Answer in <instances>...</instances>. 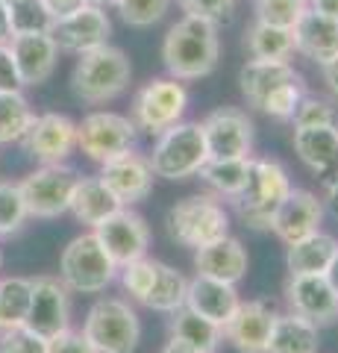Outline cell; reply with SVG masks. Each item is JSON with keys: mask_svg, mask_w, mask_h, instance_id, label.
Here are the masks:
<instances>
[{"mask_svg": "<svg viewBox=\"0 0 338 353\" xmlns=\"http://www.w3.org/2000/svg\"><path fill=\"white\" fill-rule=\"evenodd\" d=\"M92 233L97 236V241L103 245V250L112 256V262L118 265V268H124V265L147 256L150 227L133 206L118 209L112 218H106L101 227L92 230Z\"/></svg>", "mask_w": 338, "mask_h": 353, "instance_id": "obj_14", "label": "cell"}, {"mask_svg": "<svg viewBox=\"0 0 338 353\" xmlns=\"http://www.w3.org/2000/svg\"><path fill=\"white\" fill-rule=\"evenodd\" d=\"M80 333L97 353H136L141 341L138 312L121 297H101L85 312Z\"/></svg>", "mask_w": 338, "mask_h": 353, "instance_id": "obj_7", "label": "cell"}, {"mask_svg": "<svg viewBox=\"0 0 338 353\" xmlns=\"http://www.w3.org/2000/svg\"><path fill=\"white\" fill-rule=\"evenodd\" d=\"M324 83H326V88H330V94L338 101V57L330 62V65H324Z\"/></svg>", "mask_w": 338, "mask_h": 353, "instance_id": "obj_49", "label": "cell"}, {"mask_svg": "<svg viewBox=\"0 0 338 353\" xmlns=\"http://www.w3.org/2000/svg\"><path fill=\"white\" fill-rule=\"evenodd\" d=\"M324 203L332 209V215H338V171L332 174V180L326 183V201Z\"/></svg>", "mask_w": 338, "mask_h": 353, "instance_id": "obj_50", "label": "cell"}, {"mask_svg": "<svg viewBox=\"0 0 338 353\" xmlns=\"http://www.w3.org/2000/svg\"><path fill=\"white\" fill-rule=\"evenodd\" d=\"M291 189L294 185H291L288 168L279 159L253 157L247 185L233 201V206L238 218L244 221V227L256 230V233H265V230H271V221H274L279 203L286 201Z\"/></svg>", "mask_w": 338, "mask_h": 353, "instance_id": "obj_3", "label": "cell"}, {"mask_svg": "<svg viewBox=\"0 0 338 353\" xmlns=\"http://www.w3.org/2000/svg\"><path fill=\"white\" fill-rule=\"evenodd\" d=\"M39 3L47 9V15L53 21H59V18H68L74 12H80V9L85 6V0H39Z\"/></svg>", "mask_w": 338, "mask_h": 353, "instance_id": "obj_46", "label": "cell"}, {"mask_svg": "<svg viewBox=\"0 0 338 353\" xmlns=\"http://www.w3.org/2000/svg\"><path fill=\"white\" fill-rule=\"evenodd\" d=\"M177 6L182 9L185 15H194V18L212 21V24H221V21H226L233 15L235 0H177Z\"/></svg>", "mask_w": 338, "mask_h": 353, "instance_id": "obj_43", "label": "cell"}, {"mask_svg": "<svg viewBox=\"0 0 338 353\" xmlns=\"http://www.w3.org/2000/svg\"><path fill=\"white\" fill-rule=\"evenodd\" d=\"M335 253H338V239L318 230V233L286 248V268L288 274H324Z\"/></svg>", "mask_w": 338, "mask_h": 353, "instance_id": "obj_29", "label": "cell"}, {"mask_svg": "<svg viewBox=\"0 0 338 353\" xmlns=\"http://www.w3.org/2000/svg\"><path fill=\"white\" fill-rule=\"evenodd\" d=\"M97 176L121 201V206H136L141 201H147V194L154 192V180H156L154 168H150V159L136 150H127L121 157L103 162Z\"/></svg>", "mask_w": 338, "mask_h": 353, "instance_id": "obj_17", "label": "cell"}, {"mask_svg": "<svg viewBox=\"0 0 338 353\" xmlns=\"http://www.w3.org/2000/svg\"><path fill=\"white\" fill-rule=\"evenodd\" d=\"M218 59H221V36H218V24L212 21L182 15L165 32L162 62L173 80L189 83L209 77L218 68Z\"/></svg>", "mask_w": 338, "mask_h": 353, "instance_id": "obj_1", "label": "cell"}, {"mask_svg": "<svg viewBox=\"0 0 338 353\" xmlns=\"http://www.w3.org/2000/svg\"><path fill=\"white\" fill-rule=\"evenodd\" d=\"M109 36H112V21L106 15V6H92V3H85L80 12L68 18L53 21L50 27V39L56 41V48L77 53V57L109 44Z\"/></svg>", "mask_w": 338, "mask_h": 353, "instance_id": "obj_15", "label": "cell"}, {"mask_svg": "<svg viewBox=\"0 0 338 353\" xmlns=\"http://www.w3.org/2000/svg\"><path fill=\"white\" fill-rule=\"evenodd\" d=\"M85 3H92V6H109V0H85Z\"/></svg>", "mask_w": 338, "mask_h": 353, "instance_id": "obj_53", "label": "cell"}, {"mask_svg": "<svg viewBox=\"0 0 338 353\" xmlns=\"http://www.w3.org/2000/svg\"><path fill=\"white\" fill-rule=\"evenodd\" d=\"M77 171H71L68 165H41V168L30 171L18 183L27 203V215L41 221L65 215L71 209V194L77 189Z\"/></svg>", "mask_w": 338, "mask_h": 353, "instance_id": "obj_9", "label": "cell"}, {"mask_svg": "<svg viewBox=\"0 0 338 353\" xmlns=\"http://www.w3.org/2000/svg\"><path fill=\"white\" fill-rule=\"evenodd\" d=\"M274 309L268 301H242L233 318L221 327L224 341L238 350V353H265L268 347V336L274 327Z\"/></svg>", "mask_w": 338, "mask_h": 353, "instance_id": "obj_19", "label": "cell"}, {"mask_svg": "<svg viewBox=\"0 0 338 353\" xmlns=\"http://www.w3.org/2000/svg\"><path fill=\"white\" fill-rule=\"evenodd\" d=\"M0 353H47V341L27 327L0 330Z\"/></svg>", "mask_w": 338, "mask_h": 353, "instance_id": "obj_42", "label": "cell"}, {"mask_svg": "<svg viewBox=\"0 0 338 353\" xmlns=\"http://www.w3.org/2000/svg\"><path fill=\"white\" fill-rule=\"evenodd\" d=\"M118 277H121V285L124 292L133 297L136 303H145L150 289H154V277H156V259H147L141 256L136 262L124 265V268H118Z\"/></svg>", "mask_w": 338, "mask_h": 353, "instance_id": "obj_39", "label": "cell"}, {"mask_svg": "<svg viewBox=\"0 0 338 353\" xmlns=\"http://www.w3.org/2000/svg\"><path fill=\"white\" fill-rule=\"evenodd\" d=\"M147 159L150 168H154V176H162V180L177 183L198 176V171L209 159L200 121H180V124L168 127L165 132H159Z\"/></svg>", "mask_w": 338, "mask_h": 353, "instance_id": "obj_5", "label": "cell"}, {"mask_svg": "<svg viewBox=\"0 0 338 353\" xmlns=\"http://www.w3.org/2000/svg\"><path fill=\"white\" fill-rule=\"evenodd\" d=\"M318 330L294 312H277L265 353H318Z\"/></svg>", "mask_w": 338, "mask_h": 353, "instance_id": "obj_27", "label": "cell"}, {"mask_svg": "<svg viewBox=\"0 0 338 353\" xmlns=\"http://www.w3.org/2000/svg\"><path fill=\"white\" fill-rule=\"evenodd\" d=\"M194 268H198L200 277H212V280L238 285L247 277L250 256H247V248L238 239L224 236V239L212 241V245L194 250Z\"/></svg>", "mask_w": 338, "mask_h": 353, "instance_id": "obj_21", "label": "cell"}, {"mask_svg": "<svg viewBox=\"0 0 338 353\" xmlns=\"http://www.w3.org/2000/svg\"><path fill=\"white\" fill-rule=\"evenodd\" d=\"M133 83V65L127 53L115 44H103L97 50L83 53L71 71V92L89 106L109 103L121 97Z\"/></svg>", "mask_w": 338, "mask_h": 353, "instance_id": "obj_2", "label": "cell"}, {"mask_svg": "<svg viewBox=\"0 0 338 353\" xmlns=\"http://www.w3.org/2000/svg\"><path fill=\"white\" fill-rule=\"evenodd\" d=\"M291 124L294 127H338V109L332 101L318 94H303L297 109L291 115Z\"/></svg>", "mask_w": 338, "mask_h": 353, "instance_id": "obj_38", "label": "cell"}, {"mask_svg": "<svg viewBox=\"0 0 338 353\" xmlns=\"http://www.w3.org/2000/svg\"><path fill=\"white\" fill-rule=\"evenodd\" d=\"M118 209H124L121 201L106 189L101 176H80L77 180V189L71 194L68 212H74V218H77L83 227H89V230L101 227L106 218H112L118 212Z\"/></svg>", "mask_w": 338, "mask_h": 353, "instance_id": "obj_26", "label": "cell"}, {"mask_svg": "<svg viewBox=\"0 0 338 353\" xmlns=\"http://www.w3.org/2000/svg\"><path fill=\"white\" fill-rule=\"evenodd\" d=\"M0 330H3V327H0Z\"/></svg>", "mask_w": 338, "mask_h": 353, "instance_id": "obj_56", "label": "cell"}, {"mask_svg": "<svg viewBox=\"0 0 338 353\" xmlns=\"http://www.w3.org/2000/svg\"><path fill=\"white\" fill-rule=\"evenodd\" d=\"M303 94H306V85H303V80L286 83V85H279L277 92L268 94V101L262 103L259 112H265V115L277 118V121H291L294 109H297V103H300Z\"/></svg>", "mask_w": 338, "mask_h": 353, "instance_id": "obj_41", "label": "cell"}, {"mask_svg": "<svg viewBox=\"0 0 338 353\" xmlns=\"http://www.w3.org/2000/svg\"><path fill=\"white\" fill-rule=\"evenodd\" d=\"M3 3H9V6H12V3H18V0H3Z\"/></svg>", "mask_w": 338, "mask_h": 353, "instance_id": "obj_54", "label": "cell"}, {"mask_svg": "<svg viewBox=\"0 0 338 353\" xmlns=\"http://www.w3.org/2000/svg\"><path fill=\"white\" fill-rule=\"evenodd\" d=\"M12 15H9V3L0 0V44H9L12 41Z\"/></svg>", "mask_w": 338, "mask_h": 353, "instance_id": "obj_47", "label": "cell"}, {"mask_svg": "<svg viewBox=\"0 0 338 353\" xmlns=\"http://www.w3.org/2000/svg\"><path fill=\"white\" fill-rule=\"evenodd\" d=\"M171 3L173 0H109V6L121 15L124 24L138 27V30L159 24L168 15Z\"/></svg>", "mask_w": 338, "mask_h": 353, "instance_id": "obj_35", "label": "cell"}, {"mask_svg": "<svg viewBox=\"0 0 338 353\" xmlns=\"http://www.w3.org/2000/svg\"><path fill=\"white\" fill-rule=\"evenodd\" d=\"M168 336L182 341V345L191 347L194 353H218V347H221V341H224L221 327L206 321L198 312H191L189 306H180L177 312H171Z\"/></svg>", "mask_w": 338, "mask_h": 353, "instance_id": "obj_28", "label": "cell"}, {"mask_svg": "<svg viewBox=\"0 0 338 353\" xmlns=\"http://www.w3.org/2000/svg\"><path fill=\"white\" fill-rule=\"evenodd\" d=\"M244 50L250 59L288 62L294 57V36H291V30L253 21V24L244 30Z\"/></svg>", "mask_w": 338, "mask_h": 353, "instance_id": "obj_31", "label": "cell"}, {"mask_svg": "<svg viewBox=\"0 0 338 353\" xmlns=\"http://www.w3.org/2000/svg\"><path fill=\"white\" fill-rule=\"evenodd\" d=\"M136 136L138 130L129 115L118 112H89L77 124V148L97 165L133 150Z\"/></svg>", "mask_w": 338, "mask_h": 353, "instance_id": "obj_10", "label": "cell"}, {"mask_svg": "<svg viewBox=\"0 0 338 353\" xmlns=\"http://www.w3.org/2000/svg\"><path fill=\"white\" fill-rule=\"evenodd\" d=\"M294 36V53L306 57L315 65H330L338 57V21L324 18L318 12L306 9L297 24L291 30Z\"/></svg>", "mask_w": 338, "mask_h": 353, "instance_id": "obj_23", "label": "cell"}, {"mask_svg": "<svg viewBox=\"0 0 338 353\" xmlns=\"http://www.w3.org/2000/svg\"><path fill=\"white\" fill-rule=\"evenodd\" d=\"M21 145H24L27 157L41 165H65L71 153L77 150V121H71L62 112L36 115Z\"/></svg>", "mask_w": 338, "mask_h": 353, "instance_id": "obj_13", "label": "cell"}, {"mask_svg": "<svg viewBox=\"0 0 338 353\" xmlns=\"http://www.w3.org/2000/svg\"><path fill=\"white\" fill-rule=\"evenodd\" d=\"M324 277H326V283L332 285V292L338 294V253L332 256V262L326 265V271H324Z\"/></svg>", "mask_w": 338, "mask_h": 353, "instance_id": "obj_51", "label": "cell"}, {"mask_svg": "<svg viewBox=\"0 0 338 353\" xmlns=\"http://www.w3.org/2000/svg\"><path fill=\"white\" fill-rule=\"evenodd\" d=\"M291 145L312 174L330 176L338 171V127H294Z\"/></svg>", "mask_w": 338, "mask_h": 353, "instance_id": "obj_25", "label": "cell"}, {"mask_svg": "<svg viewBox=\"0 0 338 353\" xmlns=\"http://www.w3.org/2000/svg\"><path fill=\"white\" fill-rule=\"evenodd\" d=\"M0 268H3V253H0Z\"/></svg>", "mask_w": 338, "mask_h": 353, "instance_id": "obj_55", "label": "cell"}, {"mask_svg": "<svg viewBox=\"0 0 338 353\" xmlns=\"http://www.w3.org/2000/svg\"><path fill=\"white\" fill-rule=\"evenodd\" d=\"M0 92H21V77L9 44H0Z\"/></svg>", "mask_w": 338, "mask_h": 353, "instance_id": "obj_45", "label": "cell"}, {"mask_svg": "<svg viewBox=\"0 0 338 353\" xmlns=\"http://www.w3.org/2000/svg\"><path fill=\"white\" fill-rule=\"evenodd\" d=\"M159 353H194V350H191V347H185V345H182V341H177V339H171V341H168V345H165V347H162Z\"/></svg>", "mask_w": 338, "mask_h": 353, "instance_id": "obj_52", "label": "cell"}, {"mask_svg": "<svg viewBox=\"0 0 338 353\" xmlns=\"http://www.w3.org/2000/svg\"><path fill=\"white\" fill-rule=\"evenodd\" d=\"M282 294H286L288 312L306 318L315 327L332 324L338 318V294L324 274H288Z\"/></svg>", "mask_w": 338, "mask_h": 353, "instance_id": "obj_16", "label": "cell"}, {"mask_svg": "<svg viewBox=\"0 0 338 353\" xmlns=\"http://www.w3.org/2000/svg\"><path fill=\"white\" fill-rule=\"evenodd\" d=\"M47 353H97L92 347V341L85 339L80 330H65V333L47 339Z\"/></svg>", "mask_w": 338, "mask_h": 353, "instance_id": "obj_44", "label": "cell"}, {"mask_svg": "<svg viewBox=\"0 0 338 353\" xmlns=\"http://www.w3.org/2000/svg\"><path fill=\"white\" fill-rule=\"evenodd\" d=\"M185 292H189V277L182 271H177L168 262L156 259V277H154V289H150L145 306L154 312L171 315L180 306H185Z\"/></svg>", "mask_w": 338, "mask_h": 353, "instance_id": "obj_32", "label": "cell"}, {"mask_svg": "<svg viewBox=\"0 0 338 353\" xmlns=\"http://www.w3.org/2000/svg\"><path fill=\"white\" fill-rule=\"evenodd\" d=\"M306 9L309 0H253L256 21L282 30H294V24L306 15Z\"/></svg>", "mask_w": 338, "mask_h": 353, "instance_id": "obj_36", "label": "cell"}, {"mask_svg": "<svg viewBox=\"0 0 338 353\" xmlns=\"http://www.w3.org/2000/svg\"><path fill=\"white\" fill-rule=\"evenodd\" d=\"M242 303V294L233 283H221L212 277H200L194 274L189 280V292H185V306L191 312H198L206 321H212L218 327H224L233 318V312Z\"/></svg>", "mask_w": 338, "mask_h": 353, "instance_id": "obj_22", "label": "cell"}, {"mask_svg": "<svg viewBox=\"0 0 338 353\" xmlns=\"http://www.w3.org/2000/svg\"><path fill=\"white\" fill-rule=\"evenodd\" d=\"M185 109H189V88L173 77H156L136 92L133 106H129V121L147 136H159L168 127L180 124Z\"/></svg>", "mask_w": 338, "mask_h": 353, "instance_id": "obj_8", "label": "cell"}, {"mask_svg": "<svg viewBox=\"0 0 338 353\" xmlns=\"http://www.w3.org/2000/svg\"><path fill=\"white\" fill-rule=\"evenodd\" d=\"M9 15H12L15 36H21V32H50L53 27V18L39 0H18V3L9 6Z\"/></svg>", "mask_w": 338, "mask_h": 353, "instance_id": "obj_40", "label": "cell"}, {"mask_svg": "<svg viewBox=\"0 0 338 353\" xmlns=\"http://www.w3.org/2000/svg\"><path fill=\"white\" fill-rule=\"evenodd\" d=\"M309 9L324 15V18L338 21V0H309Z\"/></svg>", "mask_w": 338, "mask_h": 353, "instance_id": "obj_48", "label": "cell"}, {"mask_svg": "<svg viewBox=\"0 0 338 353\" xmlns=\"http://www.w3.org/2000/svg\"><path fill=\"white\" fill-rule=\"evenodd\" d=\"M165 230L180 248L198 250L230 236V212L215 194H189L168 209Z\"/></svg>", "mask_w": 338, "mask_h": 353, "instance_id": "obj_4", "label": "cell"}, {"mask_svg": "<svg viewBox=\"0 0 338 353\" xmlns=\"http://www.w3.org/2000/svg\"><path fill=\"white\" fill-rule=\"evenodd\" d=\"M250 162H253V157H247V159H206V165L198 171V176L215 192L218 201L233 203L247 185Z\"/></svg>", "mask_w": 338, "mask_h": 353, "instance_id": "obj_30", "label": "cell"}, {"mask_svg": "<svg viewBox=\"0 0 338 353\" xmlns=\"http://www.w3.org/2000/svg\"><path fill=\"white\" fill-rule=\"evenodd\" d=\"M32 297V277H3L0 280V327H24Z\"/></svg>", "mask_w": 338, "mask_h": 353, "instance_id": "obj_33", "label": "cell"}, {"mask_svg": "<svg viewBox=\"0 0 338 353\" xmlns=\"http://www.w3.org/2000/svg\"><path fill=\"white\" fill-rule=\"evenodd\" d=\"M27 203L21 194L18 183L12 180H0V239L3 236H15L27 221Z\"/></svg>", "mask_w": 338, "mask_h": 353, "instance_id": "obj_37", "label": "cell"}, {"mask_svg": "<svg viewBox=\"0 0 338 353\" xmlns=\"http://www.w3.org/2000/svg\"><path fill=\"white\" fill-rule=\"evenodd\" d=\"M203 141L209 159H247L253 157V118L238 106H218L203 121Z\"/></svg>", "mask_w": 338, "mask_h": 353, "instance_id": "obj_11", "label": "cell"}, {"mask_svg": "<svg viewBox=\"0 0 338 353\" xmlns=\"http://www.w3.org/2000/svg\"><path fill=\"white\" fill-rule=\"evenodd\" d=\"M324 224V201L309 189H291L288 197L279 203L274 221H271V233H274L282 245H294V241L318 233Z\"/></svg>", "mask_w": 338, "mask_h": 353, "instance_id": "obj_18", "label": "cell"}, {"mask_svg": "<svg viewBox=\"0 0 338 353\" xmlns=\"http://www.w3.org/2000/svg\"><path fill=\"white\" fill-rule=\"evenodd\" d=\"M36 121L30 101L21 92H0V145L21 141Z\"/></svg>", "mask_w": 338, "mask_h": 353, "instance_id": "obj_34", "label": "cell"}, {"mask_svg": "<svg viewBox=\"0 0 338 353\" xmlns=\"http://www.w3.org/2000/svg\"><path fill=\"white\" fill-rule=\"evenodd\" d=\"M303 80L294 71L291 62H268V59H247L238 71V88H242L244 101L250 109H262L271 92H277L279 85Z\"/></svg>", "mask_w": 338, "mask_h": 353, "instance_id": "obj_24", "label": "cell"}, {"mask_svg": "<svg viewBox=\"0 0 338 353\" xmlns=\"http://www.w3.org/2000/svg\"><path fill=\"white\" fill-rule=\"evenodd\" d=\"M21 85H41L47 83L59 62V48L50 32H21L9 41Z\"/></svg>", "mask_w": 338, "mask_h": 353, "instance_id": "obj_20", "label": "cell"}, {"mask_svg": "<svg viewBox=\"0 0 338 353\" xmlns=\"http://www.w3.org/2000/svg\"><path fill=\"white\" fill-rule=\"evenodd\" d=\"M24 327L45 341L71 327V292L65 289L59 277H53V274L32 277V297Z\"/></svg>", "mask_w": 338, "mask_h": 353, "instance_id": "obj_12", "label": "cell"}, {"mask_svg": "<svg viewBox=\"0 0 338 353\" xmlns=\"http://www.w3.org/2000/svg\"><path fill=\"white\" fill-rule=\"evenodd\" d=\"M118 277V265L103 250L94 233H83L65 245L59 256V280L68 292L101 294Z\"/></svg>", "mask_w": 338, "mask_h": 353, "instance_id": "obj_6", "label": "cell"}]
</instances>
